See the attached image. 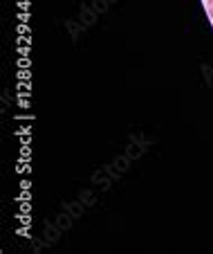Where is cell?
<instances>
[{"mask_svg":"<svg viewBox=\"0 0 213 254\" xmlns=\"http://www.w3.org/2000/svg\"><path fill=\"white\" fill-rule=\"evenodd\" d=\"M207 11H209V16H211V20H213V0H207Z\"/></svg>","mask_w":213,"mask_h":254,"instance_id":"1","label":"cell"}]
</instances>
